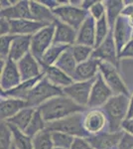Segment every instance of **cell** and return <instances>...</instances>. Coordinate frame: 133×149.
<instances>
[{
  "mask_svg": "<svg viewBox=\"0 0 133 149\" xmlns=\"http://www.w3.org/2000/svg\"><path fill=\"white\" fill-rule=\"evenodd\" d=\"M86 109V107L77 104L64 93L51 98L38 109L47 123L60 120L72 114L84 112Z\"/></svg>",
  "mask_w": 133,
  "mask_h": 149,
  "instance_id": "cell-1",
  "label": "cell"
},
{
  "mask_svg": "<svg viewBox=\"0 0 133 149\" xmlns=\"http://www.w3.org/2000/svg\"><path fill=\"white\" fill-rule=\"evenodd\" d=\"M130 95H113L101 109L105 112L108 120V131L117 132L122 130L123 122L127 119L129 110Z\"/></svg>",
  "mask_w": 133,
  "mask_h": 149,
  "instance_id": "cell-2",
  "label": "cell"
},
{
  "mask_svg": "<svg viewBox=\"0 0 133 149\" xmlns=\"http://www.w3.org/2000/svg\"><path fill=\"white\" fill-rule=\"evenodd\" d=\"M63 93H63L62 88L52 85L44 76L29 93L27 100H26V103H27L28 107L38 109L43 103L48 102L51 98L63 95Z\"/></svg>",
  "mask_w": 133,
  "mask_h": 149,
  "instance_id": "cell-3",
  "label": "cell"
},
{
  "mask_svg": "<svg viewBox=\"0 0 133 149\" xmlns=\"http://www.w3.org/2000/svg\"><path fill=\"white\" fill-rule=\"evenodd\" d=\"M84 112L72 114L60 120L47 123V129L50 131H61L74 137L88 138V134L84 128Z\"/></svg>",
  "mask_w": 133,
  "mask_h": 149,
  "instance_id": "cell-4",
  "label": "cell"
},
{
  "mask_svg": "<svg viewBox=\"0 0 133 149\" xmlns=\"http://www.w3.org/2000/svg\"><path fill=\"white\" fill-rule=\"evenodd\" d=\"M53 12L58 20L71 26L77 31L88 16V11L84 10L81 7L72 5L70 1H64L62 5L55 8Z\"/></svg>",
  "mask_w": 133,
  "mask_h": 149,
  "instance_id": "cell-5",
  "label": "cell"
},
{
  "mask_svg": "<svg viewBox=\"0 0 133 149\" xmlns=\"http://www.w3.org/2000/svg\"><path fill=\"white\" fill-rule=\"evenodd\" d=\"M84 128L88 136L108 131V120L102 109H88L84 112Z\"/></svg>",
  "mask_w": 133,
  "mask_h": 149,
  "instance_id": "cell-6",
  "label": "cell"
},
{
  "mask_svg": "<svg viewBox=\"0 0 133 149\" xmlns=\"http://www.w3.org/2000/svg\"><path fill=\"white\" fill-rule=\"evenodd\" d=\"M100 74L102 76L103 80L110 88L114 95H130V92L128 90L126 84L123 81L120 74L118 73L117 67L113 66L112 64L106 63V62H100Z\"/></svg>",
  "mask_w": 133,
  "mask_h": 149,
  "instance_id": "cell-7",
  "label": "cell"
},
{
  "mask_svg": "<svg viewBox=\"0 0 133 149\" xmlns=\"http://www.w3.org/2000/svg\"><path fill=\"white\" fill-rule=\"evenodd\" d=\"M55 24L46 26L31 36V53L38 61L42 59L47 50L54 44Z\"/></svg>",
  "mask_w": 133,
  "mask_h": 149,
  "instance_id": "cell-8",
  "label": "cell"
},
{
  "mask_svg": "<svg viewBox=\"0 0 133 149\" xmlns=\"http://www.w3.org/2000/svg\"><path fill=\"white\" fill-rule=\"evenodd\" d=\"M22 83L18 65L10 58L6 61L1 60V77H0V88L2 92H7L18 86Z\"/></svg>",
  "mask_w": 133,
  "mask_h": 149,
  "instance_id": "cell-9",
  "label": "cell"
},
{
  "mask_svg": "<svg viewBox=\"0 0 133 149\" xmlns=\"http://www.w3.org/2000/svg\"><path fill=\"white\" fill-rule=\"evenodd\" d=\"M113 95L112 91L104 81L102 76L98 74L93 85L86 109H101Z\"/></svg>",
  "mask_w": 133,
  "mask_h": 149,
  "instance_id": "cell-10",
  "label": "cell"
},
{
  "mask_svg": "<svg viewBox=\"0 0 133 149\" xmlns=\"http://www.w3.org/2000/svg\"><path fill=\"white\" fill-rule=\"evenodd\" d=\"M94 80L86 81H74L72 85L63 88V93L72 100H74L77 104L83 107H86Z\"/></svg>",
  "mask_w": 133,
  "mask_h": 149,
  "instance_id": "cell-11",
  "label": "cell"
},
{
  "mask_svg": "<svg viewBox=\"0 0 133 149\" xmlns=\"http://www.w3.org/2000/svg\"><path fill=\"white\" fill-rule=\"evenodd\" d=\"M93 58L97 59L100 62H106V63L112 64L113 66L118 68V65H119L118 52L114 42V38H113L112 30L110 31L107 38L101 43L100 46L94 48Z\"/></svg>",
  "mask_w": 133,
  "mask_h": 149,
  "instance_id": "cell-12",
  "label": "cell"
},
{
  "mask_svg": "<svg viewBox=\"0 0 133 149\" xmlns=\"http://www.w3.org/2000/svg\"><path fill=\"white\" fill-rule=\"evenodd\" d=\"M17 65L22 78V81L32 80L43 74L42 66L31 52L28 53L19 62H17Z\"/></svg>",
  "mask_w": 133,
  "mask_h": 149,
  "instance_id": "cell-13",
  "label": "cell"
},
{
  "mask_svg": "<svg viewBox=\"0 0 133 149\" xmlns=\"http://www.w3.org/2000/svg\"><path fill=\"white\" fill-rule=\"evenodd\" d=\"M123 130L117 132L105 131L97 135L89 136L88 140L93 149H117Z\"/></svg>",
  "mask_w": 133,
  "mask_h": 149,
  "instance_id": "cell-14",
  "label": "cell"
},
{
  "mask_svg": "<svg viewBox=\"0 0 133 149\" xmlns=\"http://www.w3.org/2000/svg\"><path fill=\"white\" fill-rule=\"evenodd\" d=\"M100 61L93 57L84 63L78 64L72 80L75 81H86L94 80L100 74Z\"/></svg>",
  "mask_w": 133,
  "mask_h": 149,
  "instance_id": "cell-15",
  "label": "cell"
},
{
  "mask_svg": "<svg viewBox=\"0 0 133 149\" xmlns=\"http://www.w3.org/2000/svg\"><path fill=\"white\" fill-rule=\"evenodd\" d=\"M132 31L133 29L127 22L126 19L120 15L115 22L114 28L112 30L113 38H114V42L118 53L121 51L122 48L130 40H132Z\"/></svg>",
  "mask_w": 133,
  "mask_h": 149,
  "instance_id": "cell-16",
  "label": "cell"
},
{
  "mask_svg": "<svg viewBox=\"0 0 133 149\" xmlns=\"http://www.w3.org/2000/svg\"><path fill=\"white\" fill-rule=\"evenodd\" d=\"M0 115L1 121H7L16 115L20 110L27 107L25 100L0 95Z\"/></svg>",
  "mask_w": 133,
  "mask_h": 149,
  "instance_id": "cell-17",
  "label": "cell"
},
{
  "mask_svg": "<svg viewBox=\"0 0 133 149\" xmlns=\"http://www.w3.org/2000/svg\"><path fill=\"white\" fill-rule=\"evenodd\" d=\"M95 24L96 21L88 14L83 25L78 30L76 44L95 47Z\"/></svg>",
  "mask_w": 133,
  "mask_h": 149,
  "instance_id": "cell-18",
  "label": "cell"
},
{
  "mask_svg": "<svg viewBox=\"0 0 133 149\" xmlns=\"http://www.w3.org/2000/svg\"><path fill=\"white\" fill-rule=\"evenodd\" d=\"M30 10L31 17L33 20L44 24L46 26L53 25L58 20L52 9L41 3L40 0L39 1H36V0L30 1Z\"/></svg>",
  "mask_w": 133,
  "mask_h": 149,
  "instance_id": "cell-19",
  "label": "cell"
},
{
  "mask_svg": "<svg viewBox=\"0 0 133 149\" xmlns=\"http://www.w3.org/2000/svg\"><path fill=\"white\" fill-rule=\"evenodd\" d=\"M78 31L71 26L57 20L55 23L54 44H62L66 46H74L77 42Z\"/></svg>",
  "mask_w": 133,
  "mask_h": 149,
  "instance_id": "cell-20",
  "label": "cell"
},
{
  "mask_svg": "<svg viewBox=\"0 0 133 149\" xmlns=\"http://www.w3.org/2000/svg\"><path fill=\"white\" fill-rule=\"evenodd\" d=\"M44 27L46 25L33 19L11 20V34L15 36H33Z\"/></svg>",
  "mask_w": 133,
  "mask_h": 149,
  "instance_id": "cell-21",
  "label": "cell"
},
{
  "mask_svg": "<svg viewBox=\"0 0 133 149\" xmlns=\"http://www.w3.org/2000/svg\"><path fill=\"white\" fill-rule=\"evenodd\" d=\"M0 17L9 20H21V19H32L30 10V1L19 0L16 4L8 9L0 10Z\"/></svg>",
  "mask_w": 133,
  "mask_h": 149,
  "instance_id": "cell-22",
  "label": "cell"
},
{
  "mask_svg": "<svg viewBox=\"0 0 133 149\" xmlns=\"http://www.w3.org/2000/svg\"><path fill=\"white\" fill-rule=\"evenodd\" d=\"M45 78L50 81L52 85H54L57 88H65L74 83L72 77L67 74L65 72H63L61 69L57 68L56 66H50L43 68Z\"/></svg>",
  "mask_w": 133,
  "mask_h": 149,
  "instance_id": "cell-23",
  "label": "cell"
},
{
  "mask_svg": "<svg viewBox=\"0 0 133 149\" xmlns=\"http://www.w3.org/2000/svg\"><path fill=\"white\" fill-rule=\"evenodd\" d=\"M43 77H44V73H43V74H41L40 77H37V78H35V79L22 81L18 86L12 88L10 91H7V92H2L1 91L0 95H2V97L18 98V100H25L26 102V100H27L30 92L34 88V86L39 83V81L43 78Z\"/></svg>",
  "mask_w": 133,
  "mask_h": 149,
  "instance_id": "cell-24",
  "label": "cell"
},
{
  "mask_svg": "<svg viewBox=\"0 0 133 149\" xmlns=\"http://www.w3.org/2000/svg\"><path fill=\"white\" fill-rule=\"evenodd\" d=\"M31 51V36H15L11 45L9 58L13 61H20Z\"/></svg>",
  "mask_w": 133,
  "mask_h": 149,
  "instance_id": "cell-25",
  "label": "cell"
},
{
  "mask_svg": "<svg viewBox=\"0 0 133 149\" xmlns=\"http://www.w3.org/2000/svg\"><path fill=\"white\" fill-rule=\"evenodd\" d=\"M104 5H105V10H106V18H107L108 24L111 30H113L115 25V22L118 19L121 12L124 9L125 3L123 0H105Z\"/></svg>",
  "mask_w": 133,
  "mask_h": 149,
  "instance_id": "cell-26",
  "label": "cell"
},
{
  "mask_svg": "<svg viewBox=\"0 0 133 149\" xmlns=\"http://www.w3.org/2000/svg\"><path fill=\"white\" fill-rule=\"evenodd\" d=\"M36 110H37L36 109L27 107L22 110H20L16 115H14L12 118L7 120L6 122L8 124H10V125L20 129V130L25 131L29 125V123H30L31 119H32L34 113L36 112Z\"/></svg>",
  "mask_w": 133,
  "mask_h": 149,
  "instance_id": "cell-27",
  "label": "cell"
},
{
  "mask_svg": "<svg viewBox=\"0 0 133 149\" xmlns=\"http://www.w3.org/2000/svg\"><path fill=\"white\" fill-rule=\"evenodd\" d=\"M54 66L61 69L63 72H65V73L69 74L70 77H72V78L74 77L78 63H77L76 59H75L74 55H72V47H69L66 51L63 53Z\"/></svg>",
  "mask_w": 133,
  "mask_h": 149,
  "instance_id": "cell-28",
  "label": "cell"
},
{
  "mask_svg": "<svg viewBox=\"0 0 133 149\" xmlns=\"http://www.w3.org/2000/svg\"><path fill=\"white\" fill-rule=\"evenodd\" d=\"M69 47L70 46H66V45H62V44H53L52 46L47 50V52L44 54L42 59L39 61L42 68L54 66V65L57 63L58 60H59V58L61 57V55L66 51Z\"/></svg>",
  "mask_w": 133,
  "mask_h": 149,
  "instance_id": "cell-29",
  "label": "cell"
},
{
  "mask_svg": "<svg viewBox=\"0 0 133 149\" xmlns=\"http://www.w3.org/2000/svg\"><path fill=\"white\" fill-rule=\"evenodd\" d=\"M12 133H13V144L16 149H34L33 148V138L28 136L24 131L16 127L10 125Z\"/></svg>",
  "mask_w": 133,
  "mask_h": 149,
  "instance_id": "cell-30",
  "label": "cell"
},
{
  "mask_svg": "<svg viewBox=\"0 0 133 149\" xmlns=\"http://www.w3.org/2000/svg\"><path fill=\"white\" fill-rule=\"evenodd\" d=\"M45 129H47V122H46V120L44 119V117L42 116L41 112L37 109L35 113H34L28 127L26 128V130L24 132H25L28 136L33 138L36 134L45 130Z\"/></svg>",
  "mask_w": 133,
  "mask_h": 149,
  "instance_id": "cell-31",
  "label": "cell"
},
{
  "mask_svg": "<svg viewBox=\"0 0 133 149\" xmlns=\"http://www.w3.org/2000/svg\"><path fill=\"white\" fill-rule=\"evenodd\" d=\"M33 148L34 149H53L54 144L52 141L51 131L48 129L39 132L33 137Z\"/></svg>",
  "mask_w": 133,
  "mask_h": 149,
  "instance_id": "cell-32",
  "label": "cell"
},
{
  "mask_svg": "<svg viewBox=\"0 0 133 149\" xmlns=\"http://www.w3.org/2000/svg\"><path fill=\"white\" fill-rule=\"evenodd\" d=\"M52 135V141L54 144V147L62 148V149H70L72 147V143L75 141L74 136L70 134L64 133L61 131H51Z\"/></svg>",
  "mask_w": 133,
  "mask_h": 149,
  "instance_id": "cell-33",
  "label": "cell"
},
{
  "mask_svg": "<svg viewBox=\"0 0 133 149\" xmlns=\"http://www.w3.org/2000/svg\"><path fill=\"white\" fill-rule=\"evenodd\" d=\"M111 29L108 24L107 18L104 16L103 18H101L100 20L96 21L95 24V47H98L101 43L104 41L107 36L109 35Z\"/></svg>",
  "mask_w": 133,
  "mask_h": 149,
  "instance_id": "cell-34",
  "label": "cell"
},
{
  "mask_svg": "<svg viewBox=\"0 0 133 149\" xmlns=\"http://www.w3.org/2000/svg\"><path fill=\"white\" fill-rule=\"evenodd\" d=\"M93 50H94V48L86 46V45L75 44L74 46H72V55H74L75 59H76L78 64L84 63V62L91 59V58L93 57Z\"/></svg>",
  "mask_w": 133,
  "mask_h": 149,
  "instance_id": "cell-35",
  "label": "cell"
},
{
  "mask_svg": "<svg viewBox=\"0 0 133 149\" xmlns=\"http://www.w3.org/2000/svg\"><path fill=\"white\" fill-rule=\"evenodd\" d=\"M0 130V149H11L13 145V133L6 121H1Z\"/></svg>",
  "mask_w": 133,
  "mask_h": 149,
  "instance_id": "cell-36",
  "label": "cell"
},
{
  "mask_svg": "<svg viewBox=\"0 0 133 149\" xmlns=\"http://www.w3.org/2000/svg\"><path fill=\"white\" fill-rule=\"evenodd\" d=\"M14 38H15V35H12V34L1 36V38H0V60L6 61L9 58L11 45Z\"/></svg>",
  "mask_w": 133,
  "mask_h": 149,
  "instance_id": "cell-37",
  "label": "cell"
},
{
  "mask_svg": "<svg viewBox=\"0 0 133 149\" xmlns=\"http://www.w3.org/2000/svg\"><path fill=\"white\" fill-rule=\"evenodd\" d=\"M88 14L95 21H98V20H100L101 18H103L106 14L104 2L100 1V0H96V2L93 4V7L89 9Z\"/></svg>",
  "mask_w": 133,
  "mask_h": 149,
  "instance_id": "cell-38",
  "label": "cell"
},
{
  "mask_svg": "<svg viewBox=\"0 0 133 149\" xmlns=\"http://www.w3.org/2000/svg\"><path fill=\"white\" fill-rule=\"evenodd\" d=\"M118 60L119 62L123 60H133V39L130 40L118 53Z\"/></svg>",
  "mask_w": 133,
  "mask_h": 149,
  "instance_id": "cell-39",
  "label": "cell"
},
{
  "mask_svg": "<svg viewBox=\"0 0 133 149\" xmlns=\"http://www.w3.org/2000/svg\"><path fill=\"white\" fill-rule=\"evenodd\" d=\"M117 149H133V135L123 130Z\"/></svg>",
  "mask_w": 133,
  "mask_h": 149,
  "instance_id": "cell-40",
  "label": "cell"
},
{
  "mask_svg": "<svg viewBox=\"0 0 133 149\" xmlns=\"http://www.w3.org/2000/svg\"><path fill=\"white\" fill-rule=\"evenodd\" d=\"M125 7L121 12V16H123L129 23L133 29V1L129 0V1H124Z\"/></svg>",
  "mask_w": 133,
  "mask_h": 149,
  "instance_id": "cell-41",
  "label": "cell"
},
{
  "mask_svg": "<svg viewBox=\"0 0 133 149\" xmlns=\"http://www.w3.org/2000/svg\"><path fill=\"white\" fill-rule=\"evenodd\" d=\"M70 149H93L89 144L88 138L77 137L75 138V141L72 143V147Z\"/></svg>",
  "mask_w": 133,
  "mask_h": 149,
  "instance_id": "cell-42",
  "label": "cell"
},
{
  "mask_svg": "<svg viewBox=\"0 0 133 149\" xmlns=\"http://www.w3.org/2000/svg\"><path fill=\"white\" fill-rule=\"evenodd\" d=\"M0 34L1 36L11 34V20L4 17H0Z\"/></svg>",
  "mask_w": 133,
  "mask_h": 149,
  "instance_id": "cell-43",
  "label": "cell"
},
{
  "mask_svg": "<svg viewBox=\"0 0 133 149\" xmlns=\"http://www.w3.org/2000/svg\"><path fill=\"white\" fill-rule=\"evenodd\" d=\"M122 130L133 135V118H127L122 124Z\"/></svg>",
  "mask_w": 133,
  "mask_h": 149,
  "instance_id": "cell-44",
  "label": "cell"
},
{
  "mask_svg": "<svg viewBox=\"0 0 133 149\" xmlns=\"http://www.w3.org/2000/svg\"><path fill=\"white\" fill-rule=\"evenodd\" d=\"M18 0H1L0 1V6H1V10H4V9H8L10 8L11 6H13L14 4L17 3Z\"/></svg>",
  "mask_w": 133,
  "mask_h": 149,
  "instance_id": "cell-45",
  "label": "cell"
},
{
  "mask_svg": "<svg viewBox=\"0 0 133 149\" xmlns=\"http://www.w3.org/2000/svg\"><path fill=\"white\" fill-rule=\"evenodd\" d=\"M96 2V0H83V3H81V8L86 11H89V9L93 7V5Z\"/></svg>",
  "mask_w": 133,
  "mask_h": 149,
  "instance_id": "cell-46",
  "label": "cell"
},
{
  "mask_svg": "<svg viewBox=\"0 0 133 149\" xmlns=\"http://www.w3.org/2000/svg\"><path fill=\"white\" fill-rule=\"evenodd\" d=\"M127 118H133V92L130 95V103H129V110H128Z\"/></svg>",
  "mask_w": 133,
  "mask_h": 149,
  "instance_id": "cell-47",
  "label": "cell"
},
{
  "mask_svg": "<svg viewBox=\"0 0 133 149\" xmlns=\"http://www.w3.org/2000/svg\"><path fill=\"white\" fill-rule=\"evenodd\" d=\"M11 149H16V147H15V145H14V144H13V145H12V147H11Z\"/></svg>",
  "mask_w": 133,
  "mask_h": 149,
  "instance_id": "cell-48",
  "label": "cell"
},
{
  "mask_svg": "<svg viewBox=\"0 0 133 149\" xmlns=\"http://www.w3.org/2000/svg\"><path fill=\"white\" fill-rule=\"evenodd\" d=\"M53 149H62V148H57V147H54Z\"/></svg>",
  "mask_w": 133,
  "mask_h": 149,
  "instance_id": "cell-49",
  "label": "cell"
}]
</instances>
